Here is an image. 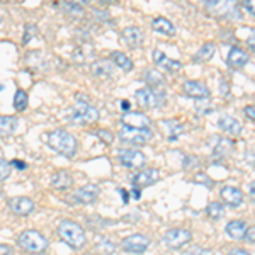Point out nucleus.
Returning a JSON list of instances; mask_svg holds the SVG:
<instances>
[{
    "instance_id": "nucleus-1",
    "label": "nucleus",
    "mask_w": 255,
    "mask_h": 255,
    "mask_svg": "<svg viewBox=\"0 0 255 255\" xmlns=\"http://www.w3.org/2000/svg\"><path fill=\"white\" fill-rule=\"evenodd\" d=\"M48 145L56 153L63 155L65 158H73L79 150V141L72 133L65 129H55L48 134Z\"/></svg>"
},
{
    "instance_id": "nucleus-2",
    "label": "nucleus",
    "mask_w": 255,
    "mask_h": 255,
    "mask_svg": "<svg viewBox=\"0 0 255 255\" xmlns=\"http://www.w3.org/2000/svg\"><path fill=\"white\" fill-rule=\"evenodd\" d=\"M203 7L209 15L216 19H242V10L235 0H203Z\"/></svg>"
},
{
    "instance_id": "nucleus-3",
    "label": "nucleus",
    "mask_w": 255,
    "mask_h": 255,
    "mask_svg": "<svg viewBox=\"0 0 255 255\" xmlns=\"http://www.w3.org/2000/svg\"><path fill=\"white\" fill-rule=\"evenodd\" d=\"M58 237L61 242H65L68 247H72L75 250L84 249L85 244H87V237H85L84 228L72 220H63L58 225Z\"/></svg>"
},
{
    "instance_id": "nucleus-4",
    "label": "nucleus",
    "mask_w": 255,
    "mask_h": 255,
    "mask_svg": "<svg viewBox=\"0 0 255 255\" xmlns=\"http://www.w3.org/2000/svg\"><path fill=\"white\" fill-rule=\"evenodd\" d=\"M17 244L26 254L39 255L48 250V240L38 230H26L17 237Z\"/></svg>"
},
{
    "instance_id": "nucleus-5",
    "label": "nucleus",
    "mask_w": 255,
    "mask_h": 255,
    "mask_svg": "<svg viewBox=\"0 0 255 255\" xmlns=\"http://www.w3.org/2000/svg\"><path fill=\"white\" fill-rule=\"evenodd\" d=\"M99 119V111L90 106L87 101H79L75 104V108L70 111L68 114V121L73 123V125H92Z\"/></svg>"
},
{
    "instance_id": "nucleus-6",
    "label": "nucleus",
    "mask_w": 255,
    "mask_h": 255,
    "mask_svg": "<svg viewBox=\"0 0 255 255\" xmlns=\"http://www.w3.org/2000/svg\"><path fill=\"white\" fill-rule=\"evenodd\" d=\"M119 138H121V143H126V145H146L151 138H153V131L150 128H133V126H121V131H119Z\"/></svg>"
},
{
    "instance_id": "nucleus-7",
    "label": "nucleus",
    "mask_w": 255,
    "mask_h": 255,
    "mask_svg": "<svg viewBox=\"0 0 255 255\" xmlns=\"http://www.w3.org/2000/svg\"><path fill=\"white\" fill-rule=\"evenodd\" d=\"M134 99H136V102L139 106H143V108H146V109H155L165 104V94H162L160 90L150 89V87L136 90Z\"/></svg>"
},
{
    "instance_id": "nucleus-8",
    "label": "nucleus",
    "mask_w": 255,
    "mask_h": 255,
    "mask_svg": "<svg viewBox=\"0 0 255 255\" xmlns=\"http://www.w3.org/2000/svg\"><path fill=\"white\" fill-rule=\"evenodd\" d=\"M148 247H150V238L141 235V233L129 235L121 242V249L126 254H136V255L145 254Z\"/></svg>"
},
{
    "instance_id": "nucleus-9",
    "label": "nucleus",
    "mask_w": 255,
    "mask_h": 255,
    "mask_svg": "<svg viewBox=\"0 0 255 255\" xmlns=\"http://www.w3.org/2000/svg\"><path fill=\"white\" fill-rule=\"evenodd\" d=\"M192 238V233L186 228H170L163 235V244L168 249H180V247L187 245Z\"/></svg>"
},
{
    "instance_id": "nucleus-10",
    "label": "nucleus",
    "mask_w": 255,
    "mask_h": 255,
    "mask_svg": "<svg viewBox=\"0 0 255 255\" xmlns=\"http://www.w3.org/2000/svg\"><path fill=\"white\" fill-rule=\"evenodd\" d=\"M119 162L128 168H141L145 167L146 157L143 151L136 150V148H126V150L119 151Z\"/></svg>"
},
{
    "instance_id": "nucleus-11",
    "label": "nucleus",
    "mask_w": 255,
    "mask_h": 255,
    "mask_svg": "<svg viewBox=\"0 0 255 255\" xmlns=\"http://www.w3.org/2000/svg\"><path fill=\"white\" fill-rule=\"evenodd\" d=\"M9 208H10V211L17 216H29L31 213L34 211L36 206L29 197L19 196V197H12V199H9Z\"/></svg>"
},
{
    "instance_id": "nucleus-12",
    "label": "nucleus",
    "mask_w": 255,
    "mask_h": 255,
    "mask_svg": "<svg viewBox=\"0 0 255 255\" xmlns=\"http://www.w3.org/2000/svg\"><path fill=\"white\" fill-rule=\"evenodd\" d=\"M99 197V186L96 184H87V186L77 189L73 192V201L79 204H92Z\"/></svg>"
},
{
    "instance_id": "nucleus-13",
    "label": "nucleus",
    "mask_w": 255,
    "mask_h": 255,
    "mask_svg": "<svg viewBox=\"0 0 255 255\" xmlns=\"http://www.w3.org/2000/svg\"><path fill=\"white\" fill-rule=\"evenodd\" d=\"M182 90L187 97L192 99H206L209 97V89L206 87V84L199 80H186L182 84Z\"/></svg>"
},
{
    "instance_id": "nucleus-14",
    "label": "nucleus",
    "mask_w": 255,
    "mask_h": 255,
    "mask_svg": "<svg viewBox=\"0 0 255 255\" xmlns=\"http://www.w3.org/2000/svg\"><path fill=\"white\" fill-rule=\"evenodd\" d=\"M153 61L158 68L165 70L168 73H177V72H180V68H182V63H180V61L168 58L165 53H162L160 49H155L153 51Z\"/></svg>"
},
{
    "instance_id": "nucleus-15",
    "label": "nucleus",
    "mask_w": 255,
    "mask_h": 255,
    "mask_svg": "<svg viewBox=\"0 0 255 255\" xmlns=\"http://www.w3.org/2000/svg\"><path fill=\"white\" fill-rule=\"evenodd\" d=\"M160 179V172L157 168H145V170H139L136 175L133 177V186L134 187H148L151 184H155Z\"/></svg>"
},
{
    "instance_id": "nucleus-16",
    "label": "nucleus",
    "mask_w": 255,
    "mask_h": 255,
    "mask_svg": "<svg viewBox=\"0 0 255 255\" xmlns=\"http://www.w3.org/2000/svg\"><path fill=\"white\" fill-rule=\"evenodd\" d=\"M218 128H221L225 133L232 134V136H238V134H242V131H244L242 123L238 121L237 118L230 116V114H223V116L218 119Z\"/></svg>"
},
{
    "instance_id": "nucleus-17",
    "label": "nucleus",
    "mask_w": 255,
    "mask_h": 255,
    "mask_svg": "<svg viewBox=\"0 0 255 255\" xmlns=\"http://www.w3.org/2000/svg\"><path fill=\"white\" fill-rule=\"evenodd\" d=\"M121 123L126 126H133V128H150L151 121L148 119L143 113H131V111H126L121 116Z\"/></svg>"
},
{
    "instance_id": "nucleus-18",
    "label": "nucleus",
    "mask_w": 255,
    "mask_h": 255,
    "mask_svg": "<svg viewBox=\"0 0 255 255\" xmlns=\"http://www.w3.org/2000/svg\"><path fill=\"white\" fill-rule=\"evenodd\" d=\"M221 197H223L225 203L232 208H238L244 203V192L235 186H225L221 189Z\"/></svg>"
},
{
    "instance_id": "nucleus-19",
    "label": "nucleus",
    "mask_w": 255,
    "mask_h": 255,
    "mask_svg": "<svg viewBox=\"0 0 255 255\" xmlns=\"http://www.w3.org/2000/svg\"><path fill=\"white\" fill-rule=\"evenodd\" d=\"M123 41L128 44L129 48H139L143 44V32L136 26H128L123 29L121 34Z\"/></svg>"
},
{
    "instance_id": "nucleus-20",
    "label": "nucleus",
    "mask_w": 255,
    "mask_h": 255,
    "mask_svg": "<svg viewBox=\"0 0 255 255\" xmlns=\"http://www.w3.org/2000/svg\"><path fill=\"white\" fill-rule=\"evenodd\" d=\"M249 60H250L249 55H247L244 49L233 46L228 51V58H226V63H228V67H232V68H235V70H240V68H244L247 63H249Z\"/></svg>"
},
{
    "instance_id": "nucleus-21",
    "label": "nucleus",
    "mask_w": 255,
    "mask_h": 255,
    "mask_svg": "<svg viewBox=\"0 0 255 255\" xmlns=\"http://www.w3.org/2000/svg\"><path fill=\"white\" fill-rule=\"evenodd\" d=\"M73 186V177L67 170H60L51 177V187L58 191H67Z\"/></svg>"
},
{
    "instance_id": "nucleus-22",
    "label": "nucleus",
    "mask_w": 255,
    "mask_h": 255,
    "mask_svg": "<svg viewBox=\"0 0 255 255\" xmlns=\"http://www.w3.org/2000/svg\"><path fill=\"white\" fill-rule=\"evenodd\" d=\"M225 232H226V235L232 238V240H244L245 232H247V223L242 220H233L226 225Z\"/></svg>"
},
{
    "instance_id": "nucleus-23",
    "label": "nucleus",
    "mask_w": 255,
    "mask_h": 255,
    "mask_svg": "<svg viewBox=\"0 0 255 255\" xmlns=\"http://www.w3.org/2000/svg\"><path fill=\"white\" fill-rule=\"evenodd\" d=\"M151 27H153L155 32H158V34H163V36H168V38L175 34L174 24H172L170 20L165 19V17H155L153 22H151Z\"/></svg>"
},
{
    "instance_id": "nucleus-24",
    "label": "nucleus",
    "mask_w": 255,
    "mask_h": 255,
    "mask_svg": "<svg viewBox=\"0 0 255 255\" xmlns=\"http://www.w3.org/2000/svg\"><path fill=\"white\" fill-rule=\"evenodd\" d=\"M145 82L150 85V89L160 90L163 85H165V77H163V73H160L158 70H146Z\"/></svg>"
},
{
    "instance_id": "nucleus-25",
    "label": "nucleus",
    "mask_w": 255,
    "mask_h": 255,
    "mask_svg": "<svg viewBox=\"0 0 255 255\" xmlns=\"http://www.w3.org/2000/svg\"><path fill=\"white\" fill-rule=\"evenodd\" d=\"M92 72L96 77H102V79H109L113 75V61L109 60H99L92 65Z\"/></svg>"
},
{
    "instance_id": "nucleus-26",
    "label": "nucleus",
    "mask_w": 255,
    "mask_h": 255,
    "mask_svg": "<svg viewBox=\"0 0 255 255\" xmlns=\"http://www.w3.org/2000/svg\"><path fill=\"white\" fill-rule=\"evenodd\" d=\"M216 51V44L215 43H204L203 46L197 49V53L194 55V61L196 63H204V61H209L213 58Z\"/></svg>"
},
{
    "instance_id": "nucleus-27",
    "label": "nucleus",
    "mask_w": 255,
    "mask_h": 255,
    "mask_svg": "<svg viewBox=\"0 0 255 255\" xmlns=\"http://www.w3.org/2000/svg\"><path fill=\"white\" fill-rule=\"evenodd\" d=\"M111 61H113L118 68H121L123 72H131V70H133V61L129 60V56H126L125 53H121V51L111 53Z\"/></svg>"
},
{
    "instance_id": "nucleus-28",
    "label": "nucleus",
    "mask_w": 255,
    "mask_h": 255,
    "mask_svg": "<svg viewBox=\"0 0 255 255\" xmlns=\"http://www.w3.org/2000/svg\"><path fill=\"white\" fill-rule=\"evenodd\" d=\"M17 118L14 116H0V134H12L17 129Z\"/></svg>"
},
{
    "instance_id": "nucleus-29",
    "label": "nucleus",
    "mask_w": 255,
    "mask_h": 255,
    "mask_svg": "<svg viewBox=\"0 0 255 255\" xmlns=\"http://www.w3.org/2000/svg\"><path fill=\"white\" fill-rule=\"evenodd\" d=\"M233 150V141L232 139H226V138H218V143L213 150L215 157H226L230 151Z\"/></svg>"
},
{
    "instance_id": "nucleus-30",
    "label": "nucleus",
    "mask_w": 255,
    "mask_h": 255,
    "mask_svg": "<svg viewBox=\"0 0 255 255\" xmlns=\"http://www.w3.org/2000/svg\"><path fill=\"white\" fill-rule=\"evenodd\" d=\"M27 102H29V99H27V94L24 92V90H17L14 96V109L17 111V113H22V111L27 109Z\"/></svg>"
},
{
    "instance_id": "nucleus-31",
    "label": "nucleus",
    "mask_w": 255,
    "mask_h": 255,
    "mask_svg": "<svg viewBox=\"0 0 255 255\" xmlns=\"http://www.w3.org/2000/svg\"><path fill=\"white\" fill-rule=\"evenodd\" d=\"M225 209H223V204L218 203V201H215V203H209L208 208H206V215L211 218V220H220L221 216H223Z\"/></svg>"
},
{
    "instance_id": "nucleus-32",
    "label": "nucleus",
    "mask_w": 255,
    "mask_h": 255,
    "mask_svg": "<svg viewBox=\"0 0 255 255\" xmlns=\"http://www.w3.org/2000/svg\"><path fill=\"white\" fill-rule=\"evenodd\" d=\"M168 126H172V128H167V131H168V139L170 141H175V138L179 136L180 133L184 131V125H180V123H177V121H165Z\"/></svg>"
},
{
    "instance_id": "nucleus-33",
    "label": "nucleus",
    "mask_w": 255,
    "mask_h": 255,
    "mask_svg": "<svg viewBox=\"0 0 255 255\" xmlns=\"http://www.w3.org/2000/svg\"><path fill=\"white\" fill-rule=\"evenodd\" d=\"M196 111H197V114H201V116H206V114L213 113V106H211V102H209V97L197 99V101H196Z\"/></svg>"
},
{
    "instance_id": "nucleus-34",
    "label": "nucleus",
    "mask_w": 255,
    "mask_h": 255,
    "mask_svg": "<svg viewBox=\"0 0 255 255\" xmlns=\"http://www.w3.org/2000/svg\"><path fill=\"white\" fill-rule=\"evenodd\" d=\"M94 134H96L102 143H106V145H111V143L114 141V134H113V131H109V129H96Z\"/></svg>"
},
{
    "instance_id": "nucleus-35",
    "label": "nucleus",
    "mask_w": 255,
    "mask_h": 255,
    "mask_svg": "<svg viewBox=\"0 0 255 255\" xmlns=\"http://www.w3.org/2000/svg\"><path fill=\"white\" fill-rule=\"evenodd\" d=\"M12 165L7 160H0V184L2 182H5L7 179H9V175H10V172H12Z\"/></svg>"
},
{
    "instance_id": "nucleus-36",
    "label": "nucleus",
    "mask_w": 255,
    "mask_h": 255,
    "mask_svg": "<svg viewBox=\"0 0 255 255\" xmlns=\"http://www.w3.org/2000/svg\"><path fill=\"white\" fill-rule=\"evenodd\" d=\"M97 250H101L104 255H111L114 252V244L113 242H109L108 238H102V240L97 244Z\"/></svg>"
},
{
    "instance_id": "nucleus-37",
    "label": "nucleus",
    "mask_w": 255,
    "mask_h": 255,
    "mask_svg": "<svg viewBox=\"0 0 255 255\" xmlns=\"http://www.w3.org/2000/svg\"><path fill=\"white\" fill-rule=\"evenodd\" d=\"M194 182L197 184H206L208 187H213V180L209 179V177L206 174H203V172H199V174H196L194 177Z\"/></svg>"
},
{
    "instance_id": "nucleus-38",
    "label": "nucleus",
    "mask_w": 255,
    "mask_h": 255,
    "mask_svg": "<svg viewBox=\"0 0 255 255\" xmlns=\"http://www.w3.org/2000/svg\"><path fill=\"white\" fill-rule=\"evenodd\" d=\"M34 34H36V26H26V34H24L22 43H24V44H27Z\"/></svg>"
},
{
    "instance_id": "nucleus-39",
    "label": "nucleus",
    "mask_w": 255,
    "mask_h": 255,
    "mask_svg": "<svg viewBox=\"0 0 255 255\" xmlns=\"http://www.w3.org/2000/svg\"><path fill=\"white\" fill-rule=\"evenodd\" d=\"M244 240H247L249 244H255V226H250V228H247Z\"/></svg>"
},
{
    "instance_id": "nucleus-40",
    "label": "nucleus",
    "mask_w": 255,
    "mask_h": 255,
    "mask_svg": "<svg viewBox=\"0 0 255 255\" xmlns=\"http://www.w3.org/2000/svg\"><path fill=\"white\" fill-rule=\"evenodd\" d=\"M242 5L245 7V10H249L250 14L255 15V0H242Z\"/></svg>"
},
{
    "instance_id": "nucleus-41",
    "label": "nucleus",
    "mask_w": 255,
    "mask_h": 255,
    "mask_svg": "<svg viewBox=\"0 0 255 255\" xmlns=\"http://www.w3.org/2000/svg\"><path fill=\"white\" fill-rule=\"evenodd\" d=\"M187 255H211V252L206 249H201V247H194L191 252H187Z\"/></svg>"
},
{
    "instance_id": "nucleus-42",
    "label": "nucleus",
    "mask_w": 255,
    "mask_h": 255,
    "mask_svg": "<svg viewBox=\"0 0 255 255\" xmlns=\"http://www.w3.org/2000/svg\"><path fill=\"white\" fill-rule=\"evenodd\" d=\"M244 113L250 121H255V106H245Z\"/></svg>"
},
{
    "instance_id": "nucleus-43",
    "label": "nucleus",
    "mask_w": 255,
    "mask_h": 255,
    "mask_svg": "<svg viewBox=\"0 0 255 255\" xmlns=\"http://www.w3.org/2000/svg\"><path fill=\"white\" fill-rule=\"evenodd\" d=\"M12 167H15L17 170H26L27 165H26V162H22V160H14V162L10 163Z\"/></svg>"
},
{
    "instance_id": "nucleus-44",
    "label": "nucleus",
    "mask_w": 255,
    "mask_h": 255,
    "mask_svg": "<svg viewBox=\"0 0 255 255\" xmlns=\"http://www.w3.org/2000/svg\"><path fill=\"white\" fill-rule=\"evenodd\" d=\"M247 46H249L255 53V31L249 36V38H247Z\"/></svg>"
},
{
    "instance_id": "nucleus-45",
    "label": "nucleus",
    "mask_w": 255,
    "mask_h": 255,
    "mask_svg": "<svg viewBox=\"0 0 255 255\" xmlns=\"http://www.w3.org/2000/svg\"><path fill=\"white\" fill-rule=\"evenodd\" d=\"M12 250L9 245H0V255H10Z\"/></svg>"
},
{
    "instance_id": "nucleus-46",
    "label": "nucleus",
    "mask_w": 255,
    "mask_h": 255,
    "mask_svg": "<svg viewBox=\"0 0 255 255\" xmlns=\"http://www.w3.org/2000/svg\"><path fill=\"white\" fill-rule=\"evenodd\" d=\"M230 255H250V254L247 252L245 249H235V250H232V252H230Z\"/></svg>"
},
{
    "instance_id": "nucleus-47",
    "label": "nucleus",
    "mask_w": 255,
    "mask_h": 255,
    "mask_svg": "<svg viewBox=\"0 0 255 255\" xmlns=\"http://www.w3.org/2000/svg\"><path fill=\"white\" fill-rule=\"evenodd\" d=\"M131 194H133V199H139L141 197V191H139V187H134L133 191H131Z\"/></svg>"
},
{
    "instance_id": "nucleus-48",
    "label": "nucleus",
    "mask_w": 255,
    "mask_h": 255,
    "mask_svg": "<svg viewBox=\"0 0 255 255\" xmlns=\"http://www.w3.org/2000/svg\"><path fill=\"white\" fill-rule=\"evenodd\" d=\"M220 84H221V94H223V96H226V92H228V85H226V82L225 80H220Z\"/></svg>"
},
{
    "instance_id": "nucleus-49",
    "label": "nucleus",
    "mask_w": 255,
    "mask_h": 255,
    "mask_svg": "<svg viewBox=\"0 0 255 255\" xmlns=\"http://www.w3.org/2000/svg\"><path fill=\"white\" fill-rule=\"evenodd\" d=\"M119 192H121V196H123V201L128 203V191L126 189H119Z\"/></svg>"
},
{
    "instance_id": "nucleus-50",
    "label": "nucleus",
    "mask_w": 255,
    "mask_h": 255,
    "mask_svg": "<svg viewBox=\"0 0 255 255\" xmlns=\"http://www.w3.org/2000/svg\"><path fill=\"white\" fill-rule=\"evenodd\" d=\"M68 2H72V3H77V5H82V3H87L89 0H68Z\"/></svg>"
},
{
    "instance_id": "nucleus-51",
    "label": "nucleus",
    "mask_w": 255,
    "mask_h": 255,
    "mask_svg": "<svg viewBox=\"0 0 255 255\" xmlns=\"http://www.w3.org/2000/svg\"><path fill=\"white\" fill-rule=\"evenodd\" d=\"M121 108L125 109V111H129V102H128V101H123V102H121Z\"/></svg>"
},
{
    "instance_id": "nucleus-52",
    "label": "nucleus",
    "mask_w": 255,
    "mask_h": 255,
    "mask_svg": "<svg viewBox=\"0 0 255 255\" xmlns=\"http://www.w3.org/2000/svg\"><path fill=\"white\" fill-rule=\"evenodd\" d=\"M250 194L254 196V199H255V182L250 184Z\"/></svg>"
}]
</instances>
